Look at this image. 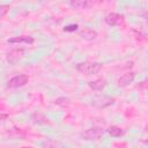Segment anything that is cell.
<instances>
[{"mask_svg": "<svg viewBox=\"0 0 148 148\" xmlns=\"http://www.w3.org/2000/svg\"><path fill=\"white\" fill-rule=\"evenodd\" d=\"M91 103L97 108H106L114 103V98L111 96H106V95H98L92 98Z\"/></svg>", "mask_w": 148, "mask_h": 148, "instance_id": "4", "label": "cell"}, {"mask_svg": "<svg viewBox=\"0 0 148 148\" xmlns=\"http://www.w3.org/2000/svg\"><path fill=\"white\" fill-rule=\"evenodd\" d=\"M134 79H135L134 72H126L117 80V86L118 87H126V86L131 84L134 81Z\"/></svg>", "mask_w": 148, "mask_h": 148, "instance_id": "7", "label": "cell"}, {"mask_svg": "<svg viewBox=\"0 0 148 148\" xmlns=\"http://www.w3.org/2000/svg\"><path fill=\"white\" fill-rule=\"evenodd\" d=\"M106 132H108L111 136H113V138H119V136L124 135V133H125L123 128H120V127H118V126H114V125L110 126V127L106 130Z\"/></svg>", "mask_w": 148, "mask_h": 148, "instance_id": "13", "label": "cell"}, {"mask_svg": "<svg viewBox=\"0 0 148 148\" xmlns=\"http://www.w3.org/2000/svg\"><path fill=\"white\" fill-rule=\"evenodd\" d=\"M68 6L74 9H86L90 6V2L88 0H72L68 1Z\"/></svg>", "mask_w": 148, "mask_h": 148, "instance_id": "12", "label": "cell"}, {"mask_svg": "<svg viewBox=\"0 0 148 148\" xmlns=\"http://www.w3.org/2000/svg\"><path fill=\"white\" fill-rule=\"evenodd\" d=\"M7 118H8V114H6V113H0V123L3 121V120L7 119Z\"/></svg>", "mask_w": 148, "mask_h": 148, "instance_id": "17", "label": "cell"}, {"mask_svg": "<svg viewBox=\"0 0 148 148\" xmlns=\"http://www.w3.org/2000/svg\"><path fill=\"white\" fill-rule=\"evenodd\" d=\"M80 36L83 38V39H87V40H92L97 37V31H95L94 29H90V28H83L80 30Z\"/></svg>", "mask_w": 148, "mask_h": 148, "instance_id": "10", "label": "cell"}, {"mask_svg": "<svg viewBox=\"0 0 148 148\" xmlns=\"http://www.w3.org/2000/svg\"><path fill=\"white\" fill-rule=\"evenodd\" d=\"M8 43L10 44H15V43H24V44H32L35 42V38L31 37V36H25V35H22V36H16V37H12L7 40Z\"/></svg>", "mask_w": 148, "mask_h": 148, "instance_id": "8", "label": "cell"}, {"mask_svg": "<svg viewBox=\"0 0 148 148\" xmlns=\"http://www.w3.org/2000/svg\"><path fill=\"white\" fill-rule=\"evenodd\" d=\"M32 120H34V123H36V124H43V125L50 124L49 119H47L46 117H44L43 114H40V113H34V114H32Z\"/></svg>", "mask_w": 148, "mask_h": 148, "instance_id": "14", "label": "cell"}, {"mask_svg": "<svg viewBox=\"0 0 148 148\" xmlns=\"http://www.w3.org/2000/svg\"><path fill=\"white\" fill-rule=\"evenodd\" d=\"M40 146H42V148H66V146L62 142H60L58 140H53V139H47V140L43 141L40 143Z\"/></svg>", "mask_w": 148, "mask_h": 148, "instance_id": "11", "label": "cell"}, {"mask_svg": "<svg viewBox=\"0 0 148 148\" xmlns=\"http://www.w3.org/2000/svg\"><path fill=\"white\" fill-rule=\"evenodd\" d=\"M103 68V64L96 62V61H82L76 65V71L86 74V75H94L97 74Z\"/></svg>", "mask_w": 148, "mask_h": 148, "instance_id": "1", "label": "cell"}, {"mask_svg": "<svg viewBox=\"0 0 148 148\" xmlns=\"http://www.w3.org/2000/svg\"><path fill=\"white\" fill-rule=\"evenodd\" d=\"M104 128L99 127V126H94V127H90L88 130H86L84 132L81 133V138L86 141H95V140H98L101 139L103 135H104Z\"/></svg>", "mask_w": 148, "mask_h": 148, "instance_id": "2", "label": "cell"}, {"mask_svg": "<svg viewBox=\"0 0 148 148\" xmlns=\"http://www.w3.org/2000/svg\"><path fill=\"white\" fill-rule=\"evenodd\" d=\"M123 18H124L123 15H120L119 13L112 12V13H109L104 17V22L110 27H116V25H118V24H120L123 22Z\"/></svg>", "mask_w": 148, "mask_h": 148, "instance_id": "6", "label": "cell"}, {"mask_svg": "<svg viewBox=\"0 0 148 148\" xmlns=\"http://www.w3.org/2000/svg\"><path fill=\"white\" fill-rule=\"evenodd\" d=\"M9 9H10V6L9 5H7V3L0 5V20L6 16V14L9 12Z\"/></svg>", "mask_w": 148, "mask_h": 148, "instance_id": "15", "label": "cell"}, {"mask_svg": "<svg viewBox=\"0 0 148 148\" xmlns=\"http://www.w3.org/2000/svg\"><path fill=\"white\" fill-rule=\"evenodd\" d=\"M28 82H29V76L27 74H18V75H15L12 79H9L6 87L8 89H17V88L25 86Z\"/></svg>", "mask_w": 148, "mask_h": 148, "instance_id": "3", "label": "cell"}, {"mask_svg": "<svg viewBox=\"0 0 148 148\" xmlns=\"http://www.w3.org/2000/svg\"><path fill=\"white\" fill-rule=\"evenodd\" d=\"M25 50L23 47H17V49H13L12 51H9L6 56V60L8 64L10 65H15L23 56H24Z\"/></svg>", "mask_w": 148, "mask_h": 148, "instance_id": "5", "label": "cell"}, {"mask_svg": "<svg viewBox=\"0 0 148 148\" xmlns=\"http://www.w3.org/2000/svg\"><path fill=\"white\" fill-rule=\"evenodd\" d=\"M77 28H79V25L76 23L75 24H68V25H66L64 28V31H66V32H73V31H76Z\"/></svg>", "mask_w": 148, "mask_h": 148, "instance_id": "16", "label": "cell"}, {"mask_svg": "<svg viewBox=\"0 0 148 148\" xmlns=\"http://www.w3.org/2000/svg\"><path fill=\"white\" fill-rule=\"evenodd\" d=\"M106 84H108V82H106V80L103 79V77H101V79H96V80H94V81L88 82V86H89L92 90H96V91L103 90V89L106 87Z\"/></svg>", "mask_w": 148, "mask_h": 148, "instance_id": "9", "label": "cell"}]
</instances>
